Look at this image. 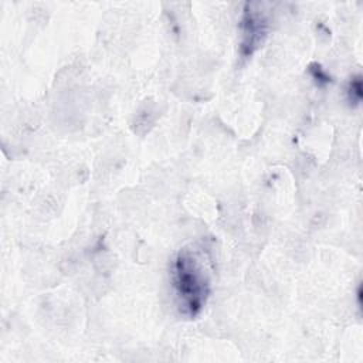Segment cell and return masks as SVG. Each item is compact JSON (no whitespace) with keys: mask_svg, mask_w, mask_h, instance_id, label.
I'll use <instances>...</instances> for the list:
<instances>
[{"mask_svg":"<svg viewBox=\"0 0 363 363\" xmlns=\"http://www.w3.org/2000/svg\"><path fill=\"white\" fill-rule=\"evenodd\" d=\"M170 279L179 312L187 318L200 315L211 289L207 255L203 248L193 245L182 248L172 262Z\"/></svg>","mask_w":363,"mask_h":363,"instance_id":"1","label":"cell"},{"mask_svg":"<svg viewBox=\"0 0 363 363\" xmlns=\"http://www.w3.org/2000/svg\"><path fill=\"white\" fill-rule=\"evenodd\" d=\"M240 30V55L242 58H248L259 48L268 33V18L259 3H245Z\"/></svg>","mask_w":363,"mask_h":363,"instance_id":"2","label":"cell"},{"mask_svg":"<svg viewBox=\"0 0 363 363\" xmlns=\"http://www.w3.org/2000/svg\"><path fill=\"white\" fill-rule=\"evenodd\" d=\"M347 102L350 106H357L362 101L363 96V86H362V77L360 75H354L350 78L349 85H347Z\"/></svg>","mask_w":363,"mask_h":363,"instance_id":"3","label":"cell"},{"mask_svg":"<svg viewBox=\"0 0 363 363\" xmlns=\"http://www.w3.org/2000/svg\"><path fill=\"white\" fill-rule=\"evenodd\" d=\"M309 72L312 75V78L318 82V85H326L330 82V77L326 74V71L318 65V64H312L309 67Z\"/></svg>","mask_w":363,"mask_h":363,"instance_id":"4","label":"cell"}]
</instances>
